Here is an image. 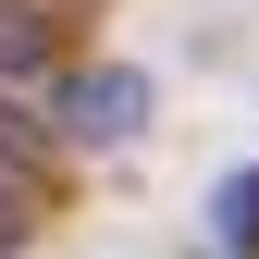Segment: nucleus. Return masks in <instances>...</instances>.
Segmentation results:
<instances>
[{
	"mask_svg": "<svg viewBox=\"0 0 259 259\" xmlns=\"http://www.w3.org/2000/svg\"><path fill=\"white\" fill-rule=\"evenodd\" d=\"M62 111H74L87 136H123V123L148 111V87H136V74H87V87H74V99H62Z\"/></svg>",
	"mask_w": 259,
	"mask_h": 259,
	"instance_id": "f257e3e1",
	"label": "nucleus"
},
{
	"mask_svg": "<svg viewBox=\"0 0 259 259\" xmlns=\"http://www.w3.org/2000/svg\"><path fill=\"white\" fill-rule=\"evenodd\" d=\"M50 50H62V25L37 13V0H0V74H37Z\"/></svg>",
	"mask_w": 259,
	"mask_h": 259,
	"instance_id": "f03ea898",
	"label": "nucleus"
},
{
	"mask_svg": "<svg viewBox=\"0 0 259 259\" xmlns=\"http://www.w3.org/2000/svg\"><path fill=\"white\" fill-rule=\"evenodd\" d=\"M222 235H235V247H259V173H235V185H222Z\"/></svg>",
	"mask_w": 259,
	"mask_h": 259,
	"instance_id": "7ed1b4c3",
	"label": "nucleus"
}]
</instances>
